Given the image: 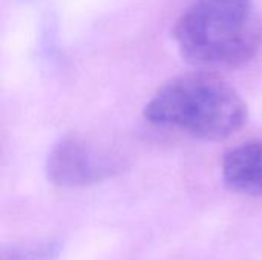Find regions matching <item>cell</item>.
Returning a JSON list of instances; mask_svg holds the SVG:
<instances>
[{"instance_id":"6da1fadb","label":"cell","mask_w":262,"mask_h":260,"mask_svg":"<svg viewBox=\"0 0 262 260\" xmlns=\"http://www.w3.org/2000/svg\"><path fill=\"white\" fill-rule=\"evenodd\" d=\"M144 118L195 138L220 141L247 123V106L226 80L213 72L180 75L161 86L144 107Z\"/></svg>"},{"instance_id":"7a4b0ae2","label":"cell","mask_w":262,"mask_h":260,"mask_svg":"<svg viewBox=\"0 0 262 260\" xmlns=\"http://www.w3.org/2000/svg\"><path fill=\"white\" fill-rule=\"evenodd\" d=\"M173 35L189 63L226 69L253 58L261 28L252 0H195L177 21Z\"/></svg>"},{"instance_id":"3957f363","label":"cell","mask_w":262,"mask_h":260,"mask_svg":"<svg viewBox=\"0 0 262 260\" xmlns=\"http://www.w3.org/2000/svg\"><path fill=\"white\" fill-rule=\"evenodd\" d=\"M120 161L78 136L60 139L46 161L48 179L58 187H84L103 182L120 172Z\"/></svg>"},{"instance_id":"277c9868","label":"cell","mask_w":262,"mask_h":260,"mask_svg":"<svg viewBox=\"0 0 262 260\" xmlns=\"http://www.w3.org/2000/svg\"><path fill=\"white\" fill-rule=\"evenodd\" d=\"M221 175L229 188L262 198V143H247L229 150L221 161Z\"/></svg>"},{"instance_id":"5b68a950","label":"cell","mask_w":262,"mask_h":260,"mask_svg":"<svg viewBox=\"0 0 262 260\" xmlns=\"http://www.w3.org/2000/svg\"><path fill=\"white\" fill-rule=\"evenodd\" d=\"M60 247L54 242L40 244L29 248L11 250L3 256V260H52L58 254Z\"/></svg>"}]
</instances>
